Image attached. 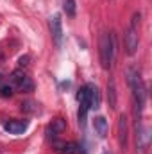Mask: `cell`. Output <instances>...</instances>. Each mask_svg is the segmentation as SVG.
Masks as SVG:
<instances>
[{
  "label": "cell",
  "instance_id": "obj_1",
  "mask_svg": "<svg viewBox=\"0 0 152 154\" xmlns=\"http://www.w3.org/2000/svg\"><path fill=\"white\" fill-rule=\"evenodd\" d=\"M99 52H100V65L104 70H109L113 65L114 57V39L113 34L109 32H102L100 41H99Z\"/></svg>",
  "mask_w": 152,
  "mask_h": 154
},
{
  "label": "cell",
  "instance_id": "obj_13",
  "mask_svg": "<svg viewBox=\"0 0 152 154\" xmlns=\"http://www.w3.org/2000/svg\"><path fill=\"white\" fill-rule=\"evenodd\" d=\"M108 97H109V106L116 108V91H114V82L111 81L108 84Z\"/></svg>",
  "mask_w": 152,
  "mask_h": 154
},
{
  "label": "cell",
  "instance_id": "obj_15",
  "mask_svg": "<svg viewBox=\"0 0 152 154\" xmlns=\"http://www.w3.org/2000/svg\"><path fill=\"white\" fill-rule=\"evenodd\" d=\"M22 109L27 111V113H36V111H38V104H34V102L29 100V102H23V104H22Z\"/></svg>",
  "mask_w": 152,
  "mask_h": 154
},
{
  "label": "cell",
  "instance_id": "obj_4",
  "mask_svg": "<svg viewBox=\"0 0 152 154\" xmlns=\"http://www.w3.org/2000/svg\"><path fill=\"white\" fill-rule=\"evenodd\" d=\"M11 82H13V86L18 88L20 91H32V90H34L32 79L29 75H25L23 72H20V70H16V72L11 74Z\"/></svg>",
  "mask_w": 152,
  "mask_h": 154
},
{
  "label": "cell",
  "instance_id": "obj_2",
  "mask_svg": "<svg viewBox=\"0 0 152 154\" xmlns=\"http://www.w3.org/2000/svg\"><path fill=\"white\" fill-rule=\"evenodd\" d=\"M138 27H140V13H134L131 18V23L125 31V52L129 56L136 54V50H138V43H140Z\"/></svg>",
  "mask_w": 152,
  "mask_h": 154
},
{
  "label": "cell",
  "instance_id": "obj_6",
  "mask_svg": "<svg viewBox=\"0 0 152 154\" xmlns=\"http://www.w3.org/2000/svg\"><path fill=\"white\" fill-rule=\"evenodd\" d=\"M50 31H52V38L56 41V45L59 47L61 41H63V20H61V14H54L50 18Z\"/></svg>",
  "mask_w": 152,
  "mask_h": 154
},
{
  "label": "cell",
  "instance_id": "obj_11",
  "mask_svg": "<svg viewBox=\"0 0 152 154\" xmlns=\"http://www.w3.org/2000/svg\"><path fill=\"white\" fill-rule=\"evenodd\" d=\"M88 90V100H90V109H99L100 106V95H99V88L95 84H86Z\"/></svg>",
  "mask_w": 152,
  "mask_h": 154
},
{
  "label": "cell",
  "instance_id": "obj_18",
  "mask_svg": "<svg viewBox=\"0 0 152 154\" xmlns=\"http://www.w3.org/2000/svg\"><path fill=\"white\" fill-rule=\"evenodd\" d=\"M102 154H111L109 151H102Z\"/></svg>",
  "mask_w": 152,
  "mask_h": 154
},
{
  "label": "cell",
  "instance_id": "obj_17",
  "mask_svg": "<svg viewBox=\"0 0 152 154\" xmlns=\"http://www.w3.org/2000/svg\"><path fill=\"white\" fill-rule=\"evenodd\" d=\"M27 61H29V56H23V57H20V66H25V65H27Z\"/></svg>",
  "mask_w": 152,
  "mask_h": 154
},
{
  "label": "cell",
  "instance_id": "obj_3",
  "mask_svg": "<svg viewBox=\"0 0 152 154\" xmlns=\"http://www.w3.org/2000/svg\"><path fill=\"white\" fill-rule=\"evenodd\" d=\"M150 143V131L141 122H136V154H147Z\"/></svg>",
  "mask_w": 152,
  "mask_h": 154
},
{
  "label": "cell",
  "instance_id": "obj_5",
  "mask_svg": "<svg viewBox=\"0 0 152 154\" xmlns=\"http://www.w3.org/2000/svg\"><path fill=\"white\" fill-rule=\"evenodd\" d=\"M77 100H79V124L84 127L86 116H88V111H90V100H88V90H86V86H82L79 90Z\"/></svg>",
  "mask_w": 152,
  "mask_h": 154
},
{
  "label": "cell",
  "instance_id": "obj_7",
  "mask_svg": "<svg viewBox=\"0 0 152 154\" xmlns=\"http://www.w3.org/2000/svg\"><path fill=\"white\" fill-rule=\"evenodd\" d=\"M27 127H29V122L22 120V118H13V120L4 122V129L7 133H11V134H22Z\"/></svg>",
  "mask_w": 152,
  "mask_h": 154
},
{
  "label": "cell",
  "instance_id": "obj_19",
  "mask_svg": "<svg viewBox=\"0 0 152 154\" xmlns=\"http://www.w3.org/2000/svg\"><path fill=\"white\" fill-rule=\"evenodd\" d=\"M2 77H4V74H2V72H0V81H2Z\"/></svg>",
  "mask_w": 152,
  "mask_h": 154
},
{
  "label": "cell",
  "instance_id": "obj_9",
  "mask_svg": "<svg viewBox=\"0 0 152 154\" xmlns=\"http://www.w3.org/2000/svg\"><path fill=\"white\" fill-rule=\"evenodd\" d=\"M57 154H79V145L75 142H54Z\"/></svg>",
  "mask_w": 152,
  "mask_h": 154
},
{
  "label": "cell",
  "instance_id": "obj_14",
  "mask_svg": "<svg viewBox=\"0 0 152 154\" xmlns=\"http://www.w3.org/2000/svg\"><path fill=\"white\" fill-rule=\"evenodd\" d=\"M65 13L68 16L75 14V0H65Z\"/></svg>",
  "mask_w": 152,
  "mask_h": 154
},
{
  "label": "cell",
  "instance_id": "obj_12",
  "mask_svg": "<svg viewBox=\"0 0 152 154\" xmlns=\"http://www.w3.org/2000/svg\"><path fill=\"white\" fill-rule=\"evenodd\" d=\"M93 127H95V133L99 134V138H106L108 134V122L104 116H97L93 120Z\"/></svg>",
  "mask_w": 152,
  "mask_h": 154
},
{
  "label": "cell",
  "instance_id": "obj_10",
  "mask_svg": "<svg viewBox=\"0 0 152 154\" xmlns=\"http://www.w3.org/2000/svg\"><path fill=\"white\" fill-rule=\"evenodd\" d=\"M118 138H120L122 151H125L127 147V116L125 115H120L118 118Z\"/></svg>",
  "mask_w": 152,
  "mask_h": 154
},
{
  "label": "cell",
  "instance_id": "obj_8",
  "mask_svg": "<svg viewBox=\"0 0 152 154\" xmlns=\"http://www.w3.org/2000/svg\"><path fill=\"white\" fill-rule=\"evenodd\" d=\"M65 129H66V120H65V118H56V120H52V124L47 127V136H48L50 140H56Z\"/></svg>",
  "mask_w": 152,
  "mask_h": 154
},
{
  "label": "cell",
  "instance_id": "obj_16",
  "mask_svg": "<svg viewBox=\"0 0 152 154\" xmlns=\"http://www.w3.org/2000/svg\"><path fill=\"white\" fill-rule=\"evenodd\" d=\"M0 95L2 97H11L13 95V86L11 84H2L0 86Z\"/></svg>",
  "mask_w": 152,
  "mask_h": 154
}]
</instances>
